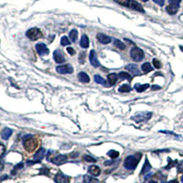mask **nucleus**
<instances>
[{"label":"nucleus","instance_id":"49530a36","mask_svg":"<svg viewBox=\"0 0 183 183\" xmlns=\"http://www.w3.org/2000/svg\"><path fill=\"white\" fill-rule=\"evenodd\" d=\"M168 183H179V181H178V180H176V179H173V180L168 181Z\"/></svg>","mask_w":183,"mask_h":183},{"label":"nucleus","instance_id":"5701e85b","mask_svg":"<svg viewBox=\"0 0 183 183\" xmlns=\"http://www.w3.org/2000/svg\"><path fill=\"white\" fill-rule=\"evenodd\" d=\"M117 80H118V75L116 73H112L108 75V81H109V83L111 85H114L117 82Z\"/></svg>","mask_w":183,"mask_h":183},{"label":"nucleus","instance_id":"58836bf2","mask_svg":"<svg viewBox=\"0 0 183 183\" xmlns=\"http://www.w3.org/2000/svg\"><path fill=\"white\" fill-rule=\"evenodd\" d=\"M169 160V163H168V165L165 168L166 169H168L169 168H171V167H173L176 163H177V161H174V162H171V160L170 159H168Z\"/></svg>","mask_w":183,"mask_h":183},{"label":"nucleus","instance_id":"2eb2a0df","mask_svg":"<svg viewBox=\"0 0 183 183\" xmlns=\"http://www.w3.org/2000/svg\"><path fill=\"white\" fill-rule=\"evenodd\" d=\"M179 6L169 4V6H168L166 8V10H167V12L168 13L169 15H175L176 13L178 12V10H179Z\"/></svg>","mask_w":183,"mask_h":183},{"label":"nucleus","instance_id":"f3484780","mask_svg":"<svg viewBox=\"0 0 183 183\" xmlns=\"http://www.w3.org/2000/svg\"><path fill=\"white\" fill-rule=\"evenodd\" d=\"M126 69L128 70V71H130L134 75H138V74H140L138 67L135 64H128V65L126 66Z\"/></svg>","mask_w":183,"mask_h":183},{"label":"nucleus","instance_id":"6ab92c4d","mask_svg":"<svg viewBox=\"0 0 183 183\" xmlns=\"http://www.w3.org/2000/svg\"><path fill=\"white\" fill-rule=\"evenodd\" d=\"M78 79L81 83H87L90 82V77L87 75L85 72H80L78 74Z\"/></svg>","mask_w":183,"mask_h":183},{"label":"nucleus","instance_id":"aec40b11","mask_svg":"<svg viewBox=\"0 0 183 183\" xmlns=\"http://www.w3.org/2000/svg\"><path fill=\"white\" fill-rule=\"evenodd\" d=\"M12 135V130L10 129V128H5V129H3V131L1 132V137L3 139L5 140H8Z\"/></svg>","mask_w":183,"mask_h":183},{"label":"nucleus","instance_id":"8fccbe9b","mask_svg":"<svg viewBox=\"0 0 183 183\" xmlns=\"http://www.w3.org/2000/svg\"><path fill=\"white\" fill-rule=\"evenodd\" d=\"M181 181H182V183H183V175H182V177H181Z\"/></svg>","mask_w":183,"mask_h":183},{"label":"nucleus","instance_id":"412c9836","mask_svg":"<svg viewBox=\"0 0 183 183\" xmlns=\"http://www.w3.org/2000/svg\"><path fill=\"white\" fill-rule=\"evenodd\" d=\"M148 87H149V84H148V83H146V84H139V83H137V84L135 85V89L137 90V92H138V93H142V92L146 91Z\"/></svg>","mask_w":183,"mask_h":183},{"label":"nucleus","instance_id":"0eeeda50","mask_svg":"<svg viewBox=\"0 0 183 183\" xmlns=\"http://www.w3.org/2000/svg\"><path fill=\"white\" fill-rule=\"evenodd\" d=\"M56 71L58 73L60 74H67V73H72L73 72V68L70 64H64V65H60L56 68Z\"/></svg>","mask_w":183,"mask_h":183},{"label":"nucleus","instance_id":"c85d7f7f","mask_svg":"<svg viewBox=\"0 0 183 183\" xmlns=\"http://www.w3.org/2000/svg\"><path fill=\"white\" fill-rule=\"evenodd\" d=\"M94 82L97 83H101V84H104V85H106V82H105V80L100 76V75H94Z\"/></svg>","mask_w":183,"mask_h":183},{"label":"nucleus","instance_id":"b1692460","mask_svg":"<svg viewBox=\"0 0 183 183\" xmlns=\"http://www.w3.org/2000/svg\"><path fill=\"white\" fill-rule=\"evenodd\" d=\"M118 77H119L121 80H128L129 82H130V81H132L131 75H130L129 73L126 72H120V73H119V75H118Z\"/></svg>","mask_w":183,"mask_h":183},{"label":"nucleus","instance_id":"39448f33","mask_svg":"<svg viewBox=\"0 0 183 183\" xmlns=\"http://www.w3.org/2000/svg\"><path fill=\"white\" fill-rule=\"evenodd\" d=\"M152 116L151 112H142L135 114V116L132 117L133 120H135L137 123H141V122H146L148 119H150Z\"/></svg>","mask_w":183,"mask_h":183},{"label":"nucleus","instance_id":"393cba45","mask_svg":"<svg viewBox=\"0 0 183 183\" xmlns=\"http://www.w3.org/2000/svg\"><path fill=\"white\" fill-rule=\"evenodd\" d=\"M142 71H143L145 73H147V72H150L152 70H153V68L152 66L150 65V63H148V62H145L143 65H142Z\"/></svg>","mask_w":183,"mask_h":183},{"label":"nucleus","instance_id":"1a4fd4ad","mask_svg":"<svg viewBox=\"0 0 183 183\" xmlns=\"http://www.w3.org/2000/svg\"><path fill=\"white\" fill-rule=\"evenodd\" d=\"M89 60H90V62L91 64L93 66V67H99L100 66V62L97 59V54L95 52V50H92L90 51V55H89Z\"/></svg>","mask_w":183,"mask_h":183},{"label":"nucleus","instance_id":"72a5a7b5","mask_svg":"<svg viewBox=\"0 0 183 183\" xmlns=\"http://www.w3.org/2000/svg\"><path fill=\"white\" fill-rule=\"evenodd\" d=\"M5 151H6V147L2 143H0V158L5 154Z\"/></svg>","mask_w":183,"mask_h":183},{"label":"nucleus","instance_id":"e433bc0d","mask_svg":"<svg viewBox=\"0 0 183 183\" xmlns=\"http://www.w3.org/2000/svg\"><path fill=\"white\" fill-rule=\"evenodd\" d=\"M22 167H23V163H19L18 165H17V166L14 168V170L12 171V174H15V171H16V170H18V169H20V168H21Z\"/></svg>","mask_w":183,"mask_h":183},{"label":"nucleus","instance_id":"423d86ee","mask_svg":"<svg viewBox=\"0 0 183 183\" xmlns=\"http://www.w3.org/2000/svg\"><path fill=\"white\" fill-rule=\"evenodd\" d=\"M26 35L31 40H37V39H40L42 37V33L39 29L33 28V29H29L28 31H27Z\"/></svg>","mask_w":183,"mask_h":183},{"label":"nucleus","instance_id":"bb28decb","mask_svg":"<svg viewBox=\"0 0 183 183\" xmlns=\"http://www.w3.org/2000/svg\"><path fill=\"white\" fill-rule=\"evenodd\" d=\"M120 93H129L131 91V87L128 85V84H123L119 87V90H118Z\"/></svg>","mask_w":183,"mask_h":183},{"label":"nucleus","instance_id":"f257e3e1","mask_svg":"<svg viewBox=\"0 0 183 183\" xmlns=\"http://www.w3.org/2000/svg\"><path fill=\"white\" fill-rule=\"evenodd\" d=\"M114 1L123 6H126V8H129L133 10H137L141 13H145V10L142 8V6L135 0H114Z\"/></svg>","mask_w":183,"mask_h":183},{"label":"nucleus","instance_id":"2f4dec72","mask_svg":"<svg viewBox=\"0 0 183 183\" xmlns=\"http://www.w3.org/2000/svg\"><path fill=\"white\" fill-rule=\"evenodd\" d=\"M84 160L87 161V162H92V163H94V162H96V159L95 158H93V157H90V156H84L83 157Z\"/></svg>","mask_w":183,"mask_h":183},{"label":"nucleus","instance_id":"cd10ccee","mask_svg":"<svg viewBox=\"0 0 183 183\" xmlns=\"http://www.w3.org/2000/svg\"><path fill=\"white\" fill-rule=\"evenodd\" d=\"M77 38H78V31L76 29H72L70 32V39H72V42H75L77 40Z\"/></svg>","mask_w":183,"mask_h":183},{"label":"nucleus","instance_id":"a878e982","mask_svg":"<svg viewBox=\"0 0 183 183\" xmlns=\"http://www.w3.org/2000/svg\"><path fill=\"white\" fill-rule=\"evenodd\" d=\"M114 46L116 47L117 49H119V50H125L126 49V45L122 42V41H120L119 39H114Z\"/></svg>","mask_w":183,"mask_h":183},{"label":"nucleus","instance_id":"4be33fe9","mask_svg":"<svg viewBox=\"0 0 183 183\" xmlns=\"http://www.w3.org/2000/svg\"><path fill=\"white\" fill-rule=\"evenodd\" d=\"M150 169H151V165H150V163L148 162V160H147V158L146 161H145V164H144L143 168H142L141 174H142V175H144V174H146V173H147L148 171H149Z\"/></svg>","mask_w":183,"mask_h":183},{"label":"nucleus","instance_id":"4c0bfd02","mask_svg":"<svg viewBox=\"0 0 183 183\" xmlns=\"http://www.w3.org/2000/svg\"><path fill=\"white\" fill-rule=\"evenodd\" d=\"M178 171L180 172V173H183V160L180 162L178 166Z\"/></svg>","mask_w":183,"mask_h":183},{"label":"nucleus","instance_id":"79ce46f5","mask_svg":"<svg viewBox=\"0 0 183 183\" xmlns=\"http://www.w3.org/2000/svg\"><path fill=\"white\" fill-rule=\"evenodd\" d=\"M91 177L90 176H88V175H85L84 177H83V179H84V182L85 183H90V181H91Z\"/></svg>","mask_w":183,"mask_h":183},{"label":"nucleus","instance_id":"c9c22d12","mask_svg":"<svg viewBox=\"0 0 183 183\" xmlns=\"http://www.w3.org/2000/svg\"><path fill=\"white\" fill-rule=\"evenodd\" d=\"M84 55H85V53L84 52H81V54H80V62L82 63V64H83V62H84Z\"/></svg>","mask_w":183,"mask_h":183},{"label":"nucleus","instance_id":"de8ad7c7","mask_svg":"<svg viewBox=\"0 0 183 183\" xmlns=\"http://www.w3.org/2000/svg\"><path fill=\"white\" fill-rule=\"evenodd\" d=\"M148 183H158V182H157V181H155V180H150Z\"/></svg>","mask_w":183,"mask_h":183},{"label":"nucleus","instance_id":"c756f323","mask_svg":"<svg viewBox=\"0 0 183 183\" xmlns=\"http://www.w3.org/2000/svg\"><path fill=\"white\" fill-rule=\"evenodd\" d=\"M107 155L109 156V157H110L111 158L114 159V158H116L119 157V152H117V151H116V150H110L109 152L107 153Z\"/></svg>","mask_w":183,"mask_h":183},{"label":"nucleus","instance_id":"c03bdc74","mask_svg":"<svg viewBox=\"0 0 183 183\" xmlns=\"http://www.w3.org/2000/svg\"><path fill=\"white\" fill-rule=\"evenodd\" d=\"M160 87L159 86H156V85H153L152 86V90H159Z\"/></svg>","mask_w":183,"mask_h":183},{"label":"nucleus","instance_id":"ea45409f","mask_svg":"<svg viewBox=\"0 0 183 183\" xmlns=\"http://www.w3.org/2000/svg\"><path fill=\"white\" fill-rule=\"evenodd\" d=\"M67 51L69 54H71V55H74L75 54V50H74L72 48H71V47H69V48H67Z\"/></svg>","mask_w":183,"mask_h":183},{"label":"nucleus","instance_id":"ddd939ff","mask_svg":"<svg viewBox=\"0 0 183 183\" xmlns=\"http://www.w3.org/2000/svg\"><path fill=\"white\" fill-rule=\"evenodd\" d=\"M97 39H98V41L102 44H109L111 42V38L110 37H108L106 35H104V34L103 33H99L97 34V36H96Z\"/></svg>","mask_w":183,"mask_h":183},{"label":"nucleus","instance_id":"dca6fc26","mask_svg":"<svg viewBox=\"0 0 183 183\" xmlns=\"http://www.w3.org/2000/svg\"><path fill=\"white\" fill-rule=\"evenodd\" d=\"M89 173L92 176H93V177H97V176H99L101 174V169L98 166L93 165L89 168Z\"/></svg>","mask_w":183,"mask_h":183},{"label":"nucleus","instance_id":"f704fd0d","mask_svg":"<svg viewBox=\"0 0 183 183\" xmlns=\"http://www.w3.org/2000/svg\"><path fill=\"white\" fill-rule=\"evenodd\" d=\"M168 2L169 4H171V5H177V6H179L180 2H181V0H168Z\"/></svg>","mask_w":183,"mask_h":183},{"label":"nucleus","instance_id":"7ed1b4c3","mask_svg":"<svg viewBox=\"0 0 183 183\" xmlns=\"http://www.w3.org/2000/svg\"><path fill=\"white\" fill-rule=\"evenodd\" d=\"M37 147H38L37 139L30 137V135H28V137L24 139V147L27 151L31 152L33 150H35Z\"/></svg>","mask_w":183,"mask_h":183},{"label":"nucleus","instance_id":"4468645a","mask_svg":"<svg viewBox=\"0 0 183 183\" xmlns=\"http://www.w3.org/2000/svg\"><path fill=\"white\" fill-rule=\"evenodd\" d=\"M45 155H46V150L44 148H40V149H39V151H37V153L34 155V161H35L36 163H38V162H39L45 157Z\"/></svg>","mask_w":183,"mask_h":183},{"label":"nucleus","instance_id":"f8f14e48","mask_svg":"<svg viewBox=\"0 0 183 183\" xmlns=\"http://www.w3.org/2000/svg\"><path fill=\"white\" fill-rule=\"evenodd\" d=\"M53 59L57 63H63L65 62V58L63 56L62 52L60 50H55L53 52Z\"/></svg>","mask_w":183,"mask_h":183},{"label":"nucleus","instance_id":"9d476101","mask_svg":"<svg viewBox=\"0 0 183 183\" xmlns=\"http://www.w3.org/2000/svg\"><path fill=\"white\" fill-rule=\"evenodd\" d=\"M68 160L66 155H58L55 158L51 159V162L55 165H62Z\"/></svg>","mask_w":183,"mask_h":183},{"label":"nucleus","instance_id":"20e7f679","mask_svg":"<svg viewBox=\"0 0 183 183\" xmlns=\"http://www.w3.org/2000/svg\"><path fill=\"white\" fill-rule=\"evenodd\" d=\"M130 55L135 62H141V60L144 59L145 54H144V51L141 49L137 48V47H134V48H132L130 50Z\"/></svg>","mask_w":183,"mask_h":183},{"label":"nucleus","instance_id":"6e6552de","mask_svg":"<svg viewBox=\"0 0 183 183\" xmlns=\"http://www.w3.org/2000/svg\"><path fill=\"white\" fill-rule=\"evenodd\" d=\"M54 181L55 183H70L69 178L62 174V172H59L56 174V176L54 177Z\"/></svg>","mask_w":183,"mask_h":183},{"label":"nucleus","instance_id":"a19ab883","mask_svg":"<svg viewBox=\"0 0 183 183\" xmlns=\"http://www.w3.org/2000/svg\"><path fill=\"white\" fill-rule=\"evenodd\" d=\"M153 1H154L156 4L159 5V6H163L164 3H165V0H153Z\"/></svg>","mask_w":183,"mask_h":183},{"label":"nucleus","instance_id":"37998d69","mask_svg":"<svg viewBox=\"0 0 183 183\" xmlns=\"http://www.w3.org/2000/svg\"><path fill=\"white\" fill-rule=\"evenodd\" d=\"M90 183H99V181H98L96 179H93V178H92V179H91Z\"/></svg>","mask_w":183,"mask_h":183},{"label":"nucleus","instance_id":"09e8293b","mask_svg":"<svg viewBox=\"0 0 183 183\" xmlns=\"http://www.w3.org/2000/svg\"><path fill=\"white\" fill-rule=\"evenodd\" d=\"M141 1H143V2H147L148 0H141Z\"/></svg>","mask_w":183,"mask_h":183},{"label":"nucleus","instance_id":"473e14b6","mask_svg":"<svg viewBox=\"0 0 183 183\" xmlns=\"http://www.w3.org/2000/svg\"><path fill=\"white\" fill-rule=\"evenodd\" d=\"M153 64H154L156 69H160L161 66H162L161 63H160V62H159V60H158L157 59H154L153 60Z\"/></svg>","mask_w":183,"mask_h":183},{"label":"nucleus","instance_id":"9b49d317","mask_svg":"<svg viewBox=\"0 0 183 183\" xmlns=\"http://www.w3.org/2000/svg\"><path fill=\"white\" fill-rule=\"evenodd\" d=\"M36 50L37 52L39 54L40 56H44L47 55L49 53V49L47 48V46L44 43H39L36 45Z\"/></svg>","mask_w":183,"mask_h":183},{"label":"nucleus","instance_id":"7c9ffc66","mask_svg":"<svg viewBox=\"0 0 183 183\" xmlns=\"http://www.w3.org/2000/svg\"><path fill=\"white\" fill-rule=\"evenodd\" d=\"M71 41L69 39H68V38L66 36H63L62 38V39H60V44H62V46H67V45H70Z\"/></svg>","mask_w":183,"mask_h":183},{"label":"nucleus","instance_id":"a18cd8bd","mask_svg":"<svg viewBox=\"0 0 183 183\" xmlns=\"http://www.w3.org/2000/svg\"><path fill=\"white\" fill-rule=\"evenodd\" d=\"M3 168H4V164H3V162L0 160V170H2Z\"/></svg>","mask_w":183,"mask_h":183},{"label":"nucleus","instance_id":"a211bd4d","mask_svg":"<svg viewBox=\"0 0 183 183\" xmlns=\"http://www.w3.org/2000/svg\"><path fill=\"white\" fill-rule=\"evenodd\" d=\"M80 45L83 49H87L88 47H89V39H88L87 35H85V34H83V35L82 36V38H81Z\"/></svg>","mask_w":183,"mask_h":183},{"label":"nucleus","instance_id":"f03ea898","mask_svg":"<svg viewBox=\"0 0 183 183\" xmlns=\"http://www.w3.org/2000/svg\"><path fill=\"white\" fill-rule=\"evenodd\" d=\"M140 157H141L140 154H137V156H129V157H127L125 160V163H124L125 168L126 169H129V170H133V169H135L138 164Z\"/></svg>","mask_w":183,"mask_h":183}]
</instances>
